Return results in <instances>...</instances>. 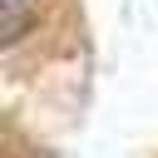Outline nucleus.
<instances>
[{
    "instance_id": "nucleus-1",
    "label": "nucleus",
    "mask_w": 158,
    "mask_h": 158,
    "mask_svg": "<svg viewBox=\"0 0 158 158\" xmlns=\"http://www.w3.org/2000/svg\"><path fill=\"white\" fill-rule=\"evenodd\" d=\"M20 5H25V0H0V20H5V15H15Z\"/></svg>"
}]
</instances>
